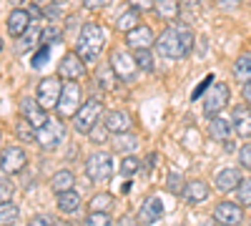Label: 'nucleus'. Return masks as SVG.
Masks as SVG:
<instances>
[{"label":"nucleus","instance_id":"3","mask_svg":"<svg viewBox=\"0 0 251 226\" xmlns=\"http://www.w3.org/2000/svg\"><path fill=\"white\" fill-rule=\"evenodd\" d=\"M108 66L113 68V73L118 75V80H123V83H131V80L136 78V71H138V63H136L133 53L123 50V48H116L111 53Z\"/></svg>","mask_w":251,"mask_h":226},{"label":"nucleus","instance_id":"38","mask_svg":"<svg viewBox=\"0 0 251 226\" xmlns=\"http://www.w3.org/2000/svg\"><path fill=\"white\" fill-rule=\"evenodd\" d=\"M63 35H60V30L58 28H53V25H48L46 30H43V38H40V43L43 46H53V43H58Z\"/></svg>","mask_w":251,"mask_h":226},{"label":"nucleus","instance_id":"40","mask_svg":"<svg viewBox=\"0 0 251 226\" xmlns=\"http://www.w3.org/2000/svg\"><path fill=\"white\" fill-rule=\"evenodd\" d=\"M48 55H50V46H40V50L33 55V68H43L46 66V60H48Z\"/></svg>","mask_w":251,"mask_h":226},{"label":"nucleus","instance_id":"45","mask_svg":"<svg viewBox=\"0 0 251 226\" xmlns=\"http://www.w3.org/2000/svg\"><path fill=\"white\" fill-rule=\"evenodd\" d=\"M216 3H219V8H221V10L231 13V10H236V8H239L241 0H216Z\"/></svg>","mask_w":251,"mask_h":226},{"label":"nucleus","instance_id":"47","mask_svg":"<svg viewBox=\"0 0 251 226\" xmlns=\"http://www.w3.org/2000/svg\"><path fill=\"white\" fill-rule=\"evenodd\" d=\"M43 15H46L48 20H58V18H60V10H58V5H48V8L43 10Z\"/></svg>","mask_w":251,"mask_h":226},{"label":"nucleus","instance_id":"20","mask_svg":"<svg viewBox=\"0 0 251 226\" xmlns=\"http://www.w3.org/2000/svg\"><path fill=\"white\" fill-rule=\"evenodd\" d=\"M208 183H203V181H188L186 183V191H183V199L188 201V203H201V201H206L208 199Z\"/></svg>","mask_w":251,"mask_h":226},{"label":"nucleus","instance_id":"56","mask_svg":"<svg viewBox=\"0 0 251 226\" xmlns=\"http://www.w3.org/2000/svg\"><path fill=\"white\" fill-rule=\"evenodd\" d=\"M58 226H71V224H58Z\"/></svg>","mask_w":251,"mask_h":226},{"label":"nucleus","instance_id":"17","mask_svg":"<svg viewBox=\"0 0 251 226\" xmlns=\"http://www.w3.org/2000/svg\"><path fill=\"white\" fill-rule=\"evenodd\" d=\"M30 23H33L30 13L23 10V8H15V10L10 13V18H8V33H10L13 38H23Z\"/></svg>","mask_w":251,"mask_h":226},{"label":"nucleus","instance_id":"32","mask_svg":"<svg viewBox=\"0 0 251 226\" xmlns=\"http://www.w3.org/2000/svg\"><path fill=\"white\" fill-rule=\"evenodd\" d=\"M18 221V206H13L10 201H5L3 206H0V224L3 226H13Z\"/></svg>","mask_w":251,"mask_h":226},{"label":"nucleus","instance_id":"49","mask_svg":"<svg viewBox=\"0 0 251 226\" xmlns=\"http://www.w3.org/2000/svg\"><path fill=\"white\" fill-rule=\"evenodd\" d=\"M118 226H138V224H136V219H133L131 214H126V216H121Z\"/></svg>","mask_w":251,"mask_h":226},{"label":"nucleus","instance_id":"27","mask_svg":"<svg viewBox=\"0 0 251 226\" xmlns=\"http://www.w3.org/2000/svg\"><path fill=\"white\" fill-rule=\"evenodd\" d=\"M141 25V20H138V10H133V8H128L126 13H121V18L116 20V28L118 30H123V33H131L133 28H138Z\"/></svg>","mask_w":251,"mask_h":226},{"label":"nucleus","instance_id":"10","mask_svg":"<svg viewBox=\"0 0 251 226\" xmlns=\"http://www.w3.org/2000/svg\"><path fill=\"white\" fill-rule=\"evenodd\" d=\"M20 118H25L33 128H40V126H46V121H48V116H46V108L38 103V98H30V96H25V98H20Z\"/></svg>","mask_w":251,"mask_h":226},{"label":"nucleus","instance_id":"12","mask_svg":"<svg viewBox=\"0 0 251 226\" xmlns=\"http://www.w3.org/2000/svg\"><path fill=\"white\" fill-rule=\"evenodd\" d=\"M25 163H28V156H25L23 149H18V146H8V149H3V153H0V169H3L5 176L23 171Z\"/></svg>","mask_w":251,"mask_h":226},{"label":"nucleus","instance_id":"35","mask_svg":"<svg viewBox=\"0 0 251 226\" xmlns=\"http://www.w3.org/2000/svg\"><path fill=\"white\" fill-rule=\"evenodd\" d=\"M236 196H239V203L244 206H251V178H244L236 189Z\"/></svg>","mask_w":251,"mask_h":226},{"label":"nucleus","instance_id":"36","mask_svg":"<svg viewBox=\"0 0 251 226\" xmlns=\"http://www.w3.org/2000/svg\"><path fill=\"white\" fill-rule=\"evenodd\" d=\"M15 131H18V136L23 138V141H35V131H33V126H30L25 118H20L15 123Z\"/></svg>","mask_w":251,"mask_h":226},{"label":"nucleus","instance_id":"42","mask_svg":"<svg viewBox=\"0 0 251 226\" xmlns=\"http://www.w3.org/2000/svg\"><path fill=\"white\" fill-rule=\"evenodd\" d=\"M128 3H131V8H133V10L143 13V10H151V8L156 5V0H128Z\"/></svg>","mask_w":251,"mask_h":226},{"label":"nucleus","instance_id":"1","mask_svg":"<svg viewBox=\"0 0 251 226\" xmlns=\"http://www.w3.org/2000/svg\"><path fill=\"white\" fill-rule=\"evenodd\" d=\"M194 50V30L188 25H169L156 38V53L171 60H181Z\"/></svg>","mask_w":251,"mask_h":226},{"label":"nucleus","instance_id":"2","mask_svg":"<svg viewBox=\"0 0 251 226\" xmlns=\"http://www.w3.org/2000/svg\"><path fill=\"white\" fill-rule=\"evenodd\" d=\"M103 46H106V30H103L98 23H83V28L78 33L75 53L86 60V63H96Z\"/></svg>","mask_w":251,"mask_h":226},{"label":"nucleus","instance_id":"31","mask_svg":"<svg viewBox=\"0 0 251 226\" xmlns=\"http://www.w3.org/2000/svg\"><path fill=\"white\" fill-rule=\"evenodd\" d=\"M138 169H141V163H138V158L133 153L121 161V176H126V178H133L138 174Z\"/></svg>","mask_w":251,"mask_h":226},{"label":"nucleus","instance_id":"21","mask_svg":"<svg viewBox=\"0 0 251 226\" xmlns=\"http://www.w3.org/2000/svg\"><path fill=\"white\" fill-rule=\"evenodd\" d=\"M234 78L239 80V83H251V50L249 53H241L236 58V63H234Z\"/></svg>","mask_w":251,"mask_h":226},{"label":"nucleus","instance_id":"4","mask_svg":"<svg viewBox=\"0 0 251 226\" xmlns=\"http://www.w3.org/2000/svg\"><path fill=\"white\" fill-rule=\"evenodd\" d=\"M38 103L43 106L46 111L50 108H58V100H60V93H63V83H60V75H48L38 83Z\"/></svg>","mask_w":251,"mask_h":226},{"label":"nucleus","instance_id":"50","mask_svg":"<svg viewBox=\"0 0 251 226\" xmlns=\"http://www.w3.org/2000/svg\"><path fill=\"white\" fill-rule=\"evenodd\" d=\"M241 96H244V100L251 106V83H244V88H241Z\"/></svg>","mask_w":251,"mask_h":226},{"label":"nucleus","instance_id":"43","mask_svg":"<svg viewBox=\"0 0 251 226\" xmlns=\"http://www.w3.org/2000/svg\"><path fill=\"white\" fill-rule=\"evenodd\" d=\"M28 226H55V224L50 221V216H46V214H38V216H33V219L28 221Z\"/></svg>","mask_w":251,"mask_h":226},{"label":"nucleus","instance_id":"22","mask_svg":"<svg viewBox=\"0 0 251 226\" xmlns=\"http://www.w3.org/2000/svg\"><path fill=\"white\" fill-rule=\"evenodd\" d=\"M178 0H156V5H153V10H156V15L158 18H163V20H176L178 18Z\"/></svg>","mask_w":251,"mask_h":226},{"label":"nucleus","instance_id":"9","mask_svg":"<svg viewBox=\"0 0 251 226\" xmlns=\"http://www.w3.org/2000/svg\"><path fill=\"white\" fill-rule=\"evenodd\" d=\"M228 103V86L226 83H214V86H208V93L203 98V111L208 118H214L221 108H226Z\"/></svg>","mask_w":251,"mask_h":226},{"label":"nucleus","instance_id":"14","mask_svg":"<svg viewBox=\"0 0 251 226\" xmlns=\"http://www.w3.org/2000/svg\"><path fill=\"white\" fill-rule=\"evenodd\" d=\"M231 126L236 136L251 138V106H234L231 108Z\"/></svg>","mask_w":251,"mask_h":226},{"label":"nucleus","instance_id":"28","mask_svg":"<svg viewBox=\"0 0 251 226\" xmlns=\"http://www.w3.org/2000/svg\"><path fill=\"white\" fill-rule=\"evenodd\" d=\"M40 38H43V30H40L35 23H30V30H25L23 38H18L20 40V43H18V53H23V50L33 48L35 43H40Z\"/></svg>","mask_w":251,"mask_h":226},{"label":"nucleus","instance_id":"24","mask_svg":"<svg viewBox=\"0 0 251 226\" xmlns=\"http://www.w3.org/2000/svg\"><path fill=\"white\" fill-rule=\"evenodd\" d=\"M80 206V194L78 191H63V194H58V209L63 211V214H73L75 209Z\"/></svg>","mask_w":251,"mask_h":226},{"label":"nucleus","instance_id":"44","mask_svg":"<svg viewBox=\"0 0 251 226\" xmlns=\"http://www.w3.org/2000/svg\"><path fill=\"white\" fill-rule=\"evenodd\" d=\"M10 194H13V186L8 183V178H3V183H0V199H3V203L10 201Z\"/></svg>","mask_w":251,"mask_h":226},{"label":"nucleus","instance_id":"16","mask_svg":"<svg viewBox=\"0 0 251 226\" xmlns=\"http://www.w3.org/2000/svg\"><path fill=\"white\" fill-rule=\"evenodd\" d=\"M161 216H163V201L158 196H149L141 203V211H138L141 224H156Z\"/></svg>","mask_w":251,"mask_h":226},{"label":"nucleus","instance_id":"26","mask_svg":"<svg viewBox=\"0 0 251 226\" xmlns=\"http://www.w3.org/2000/svg\"><path fill=\"white\" fill-rule=\"evenodd\" d=\"M50 186L55 194H63V191H71L73 189V174L68 169H60L53 178H50Z\"/></svg>","mask_w":251,"mask_h":226},{"label":"nucleus","instance_id":"19","mask_svg":"<svg viewBox=\"0 0 251 226\" xmlns=\"http://www.w3.org/2000/svg\"><path fill=\"white\" fill-rule=\"evenodd\" d=\"M241 181H244V178H241L239 169H221V171L216 174V186H219L221 191H236Z\"/></svg>","mask_w":251,"mask_h":226},{"label":"nucleus","instance_id":"37","mask_svg":"<svg viewBox=\"0 0 251 226\" xmlns=\"http://www.w3.org/2000/svg\"><path fill=\"white\" fill-rule=\"evenodd\" d=\"M88 136H91L93 143H106L108 141V126H106V123H103V126H98V123H96Z\"/></svg>","mask_w":251,"mask_h":226},{"label":"nucleus","instance_id":"39","mask_svg":"<svg viewBox=\"0 0 251 226\" xmlns=\"http://www.w3.org/2000/svg\"><path fill=\"white\" fill-rule=\"evenodd\" d=\"M113 78H118V75L113 73L111 66H106V68H100V71H98V80L103 83V88H113Z\"/></svg>","mask_w":251,"mask_h":226},{"label":"nucleus","instance_id":"23","mask_svg":"<svg viewBox=\"0 0 251 226\" xmlns=\"http://www.w3.org/2000/svg\"><path fill=\"white\" fill-rule=\"evenodd\" d=\"M208 133H211V138H216V141H226L228 136H231V123L214 116V118H208Z\"/></svg>","mask_w":251,"mask_h":226},{"label":"nucleus","instance_id":"54","mask_svg":"<svg viewBox=\"0 0 251 226\" xmlns=\"http://www.w3.org/2000/svg\"><path fill=\"white\" fill-rule=\"evenodd\" d=\"M20 3H25V0H10V5H20Z\"/></svg>","mask_w":251,"mask_h":226},{"label":"nucleus","instance_id":"55","mask_svg":"<svg viewBox=\"0 0 251 226\" xmlns=\"http://www.w3.org/2000/svg\"><path fill=\"white\" fill-rule=\"evenodd\" d=\"M63 3H66V0H53V5H63Z\"/></svg>","mask_w":251,"mask_h":226},{"label":"nucleus","instance_id":"51","mask_svg":"<svg viewBox=\"0 0 251 226\" xmlns=\"http://www.w3.org/2000/svg\"><path fill=\"white\" fill-rule=\"evenodd\" d=\"M28 13H30V18H33V20L43 15V13H40V8H38V5H30V10H28Z\"/></svg>","mask_w":251,"mask_h":226},{"label":"nucleus","instance_id":"8","mask_svg":"<svg viewBox=\"0 0 251 226\" xmlns=\"http://www.w3.org/2000/svg\"><path fill=\"white\" fill-rule=\"evenodd\" d=\"M63 136H66V128H63L60 118H48L46 126H40V128L35 131V141H38L43 149H55L58 143L63 141Z\"/></svg>","mask_w":251,"mask_h":226},{"label":"nucleus","instance_id":"48","mask_svg":"<svg viewBox=\"0 0 251 226\" xmlns=\"http://www.w3.org/2000/svg\"><path fill=\"white\" fill-rule=\"evenodd\" d=\"M206 86H214V83H211V78H206V80H203V83H201V86L196 88V93H191V98L196 100V98H199V96H201V93L206 91Z\"/></svg>","mask_w":251,"mask_h":226},{"label":"nucleus","instance_id":"33","mask_svg":"<svg viewBox=\"0 0 251 226\" xmlns=\"http://www.w3.org/2000/svg\"><path fill=\"white\" fill-rule=\"evenodd\" d=\"M166 186L171 189V194H181V196H183V191H186V181H183V176H181L178 171H171L169 176H166Z\"/></svg>","mask_w":251,"mask_h":226},{"label":"nucleus","instance_id":"6","mask_svg":"<svg viewBox=\"0 0 251 226\" xmlns=\"http://www.w3.org/2000/svg\"><path fill=\"white\" fill-rule=\"evenodd\" d=\"M80 86L75 83V80H66L63 83V93H60V100H58V113L63 118H71L80 111Z\"/></svg>","mask_w":251,"mask_h":226},{"label":"nucleus","instance_id":"30","mask_svg":"<svg viewBox=\"0 0 251 226\" xmlns=\"http://www.w3.org/2000/svg\"><path fill=\"white\" fill-rule=\"evenodd\" d=\"M83 226H113L108 211H91L86 216V221H83Z\"/></svg>","mask_w":251,"mask_h":226},{"label":"nucleus","instance_id":"18","mask_svg":"<svg viewBox=\"0 0 251 226\" xmlns=\"http://www.w3.org/2000/svg\"><path fill=\"white\" fill-rule=\"evenodd\" d=\"M106 126H108V131L111 133H128L131 131V116L126 113V111H111L108 116H106Z\"/></svg>","mask_w":251,"mask_h":226},{"label":"nucleus","instance_id":"15","mask_svg":"<svg viewBox=\"0 0 251 226\" xmlns=\"http://www.w3.org/2000/svg\"><path fill=\"white\" fill-rule=\"evenodd\" d=\"M126 43H128L133 50H141V48L156 46V38H153V30L149 25H138L131 33H126Z\"/></svg>","mask_w":251,"mask_h":226},{"label":"nucleus","instance_id":"52","mask_svg":"<svg viewBox=\"0 0 251 226\" xmlns=\"http://www.w3.org/2000/svg\"><path fill=\"white\" fill-rule=\"evenodd\" d=\"M178 3H181V5H186V8H194V5H199V3H201V0H178Z\"/></svg>","mask_w":251,"mask_h":226},{"label":"nucleus","instance_id":"53","mask_svg":"<svg viewBox=\"0 0 251 226\" xmlns=\"http://www.w3.org/2000/svg\"><path fill=\"white\" fill-rule=\"evenodd\" d=\"M219 221L216 219H206V221H201V226H216Z\"/></svg>","mask_w":251,"mask_h":226},{"label":"nucleus","instance_id":"41","mask_svg":"<svg viewBox=\"0 0 251 226\" xmlns=\"http://www.w3.org/2000/svg\"><path fill=\"white\" fill-rule=\"evenodd\" d=\"M239 163H241L244 169H249V171H251V143L241 146V151H239Z\"/></svg>","mask_w":251,"mask_h":226},{"label":"nucleus","instance_id":"25","mask_svg":"<svg viewBox=\"0 0 251 226\" xmlns=\"http://www.w3.org/2000/svg\"><path fill=\"white\" fill-rule=\"evenodd\" d=\"M113 149L118 153H126V156H131L136 149H138V138L133 133H118L116 141H113Z\"/></svg>","mask_w":251,"mask_h":226},{"label":"nucleus","instance_id":"57","mask_svg":"<svg viewBox=\"0 0 251 226\" xmlns=\"http://www.w3.org/2000/svg\"><path fill=\"white\" fill-rule=\"evenodd\" d=\"M246 3H251V0H246Z\"/></svg>","mask_w":251,"mask_h":226},{"label":"nucleus","instance_id":"46","mask_svg":"<svg viewBox=\"0 0 251 226\" xmlns=\"http://www.w3.org/2000/svg\"><path fill=\"white\" fill-rule=\"evenodd\" d=\"M111 0H83V5L91 8V10H98V8H106Z\"/></svg>","mask_w":251,"mask_h":226},{"label":"nucleus","instance_id":"5","mask_svg":"<svg viewBox=\"0 0 251 226\" xmlns=\"http://www.w3.org/2000/svg\"><path fill=\"white\" fill-rule=\"evenodd\" d=\"M103 113V103H100V98H93L88 100V103H83L80 111L73 116V128L78 133H91V128L98 123V116Z\"/></svg>","mask_w":251,"mask_h":226},{"label":"nucleus","instance_id":"29","mask_svg":"<svg viewBox=\"0 0 251 226\" xmlns=\"http://www.w3.org/2000/svg\"><path fill=\"white\" fill-rule=\"evenodd\" d=\"M133 58H136V63H138L141 71L153 73V66H156V63H153V53H151V48H141V50H136Z\"/></svg>","mask_w":251,"mask_h":226},{"label":"nucleus","instance_id":"13","mask_svg":"<svg viewBox=\"0 0 251 226\" xmlns=\"http://www.w3.org/2000/svg\"><path fill=\"white\" fill-rule=\"evenodd\" d=\"M214 219L221 226H239L244 221V211H241L239 203L221 201V203H216V209H214Z\"/></svg>","mask_w":251,"mask_h":226},{"label":"nucleus","instance_id":"34","mask_svg":"<svg viewBox=\"0 0 251 226\" xmlns=\"http://www.w3.org/2000/svg\"><path fill=\"white\" fill-rule=\"evenodd\" d=\"M111 206H113L111 194H98L91 199V211H111Z\"/></svg>","mask_w":251,"mask_h":226},{"label":"nucleus","instance_id":"7","mask_svg":"<svg viewBox=\"0 0 251 226\" xmlns=\"http://www.w3.org/2000/svg\"><path fill=\"white\" fill-rule=\"evenodd\" d=\"M86 174L91 181H108L113 176V156L91 153V158L86 161Z\"/></svg>","mask_w":251,"mask_h":226},{"label":"nucleus","instance_id":"11","mask_svg":"<svg viewBox=\"0 0 251 226\" xmlns=\"http://www.w3.org/2000/svg\"><path fill=\"white\" fill-rule=\"evenodd\" d=\"M58 75L66 78V80H78V78H83V75H86V60H83L75 50L68 53V55H63L60 63H58Z\"/></svg>","mask_w":251,"mask_h":226}]
</instances>
